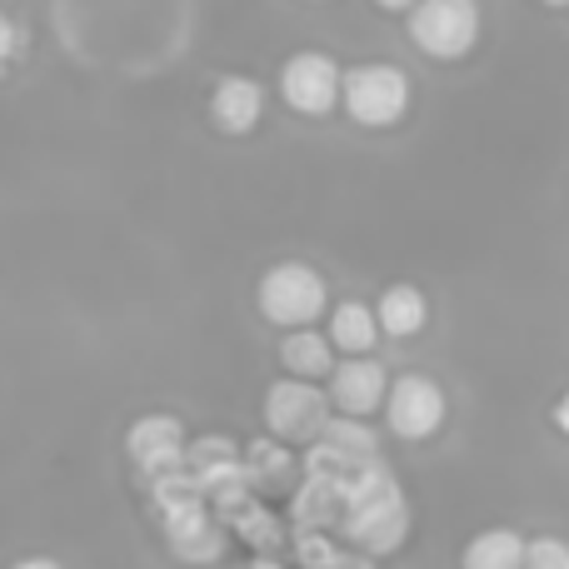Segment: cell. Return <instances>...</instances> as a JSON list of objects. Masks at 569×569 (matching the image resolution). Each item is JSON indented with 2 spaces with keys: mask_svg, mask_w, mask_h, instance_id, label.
<instances>
[{
  "mask_svg": "<svg viewBox=\"0 0 569 569\" xmlns=\"http://www.w3.org/2000/svg\"><path fill=\"white\" fill-rule=\"evenodd\" d=\"M280 365L290 370V380H315V375L335 370V345L315 330H290L280 340Z\"/></svg>",
  "mask_w": 569,
  "mask_h": 569,
  "instance_id": "cell-13",
  "label": "cell"
},
{
  "mask_svg": "<svg viewBox=\"0 0 569 569\" xmlns=\"http://www.w3.org/2000/svg\"><path fill=\"white\" fill-rule=\"evenodd\" d=\"M555 425L569 435V395H560V405H555Z\"/></svg>",
  "mask_w": 569,
  "mask_h": 569,
  "instance_id": "cell-21",
  "label": "cell"
},
{
  "mask_svg": "<svg viewBox=\"0 0 569 569\" xmlns=\"http://www.w3.org/2000/svg\"><path fill=\"white\" fill-rule=\"evenodd\" d=\"M410 40L435 60H460L480 40V6L475 0H420L410 10Z\"/></svg>",
  "mask_w": 569,
  "mask_h": 569,
  "instance_id": "cell-4",
  "label": "cell"
},
{
  "mask_svg": "<svg viewBox=\"0 0 569 569\" xmlns=\"http://www.w3.org/2000/svg\"><path fill=\"white\" fill-rule=\"evenodd\" d=\"M256 300H260V315L270 325H280V330H310L325 315L330 295H325V280L305 260H280V266H270L260 276Z\"/></svg>",
  "mask_w": 569,
  "mask_h": 569,
  "instance_id": "cell-2",
  "label": "cell"
},
{
  "mask_svg": "<svg viewBox=\"0 0 569 569\" xmlns=\"http://www.w3.org/2000/svg\"><path fill=\"white\" fill-rule=\"evenodd\" d=\"M345 490H350V485L310 480V475H305V485L295 490V505H290V515H295V525H300V535H305V530H315V535L340 530V520H345Z\"/></svg>",
  "mask_w": 569,
  "mask_h": 569,
  "instance_id": "cell-11",
  "label": "cell"
},
{
  "mask_svg": "<svg viewBox=\"0 0 569 569\" xmlns=\"http://www.w3.org/2000/svg\"><path fill=\"white\" fill-rule=\"evenodd\" d=\"M260 116H266V90H260L250 76H226L216 86V96H210V120H216L226 136L256 130Z\"/></svg>",
  "mask_w": 569,
  "mask_h": 569,
  "instance_id": "cell-10",
  "label": "cell"
},
{
  "mask_svg": "<svg viewBox=\"0 0 569 569\" xmlns=\"http://www.w3.org/2000/svg\"><path fill=\"white\" fill-rule=\"evenodd\" d=\"M545 6H569V0H545Z\"/></svg>",
  "mask_w": 569,
  "mask_h": 569,
  "instance_id": "cell-23",
  "label": "cell"
},
{
  "mask_svg": "<svg viewBox=\"0 0 569 569\" xmlns=\"http://www.w3.org/2000/svg\"><path fill=\"white\" fill-rule=\"evenodd\" d=\"M340 80L345 70L325 50H295L280 66V96L300 116H330L335 100H340Z\"/></svg>",
  "mask_w": 569,
  "mask_h": 569,
  "instance_id": "cell-6",
  "label": "cell"
},
{
  "mask_svg": "<svg viewBox=\"0 0 569 569\" xmlns=\"http://www.w3.org/2000/svg\"><path fill=\"white\" fill-rule=\"evenodd\" d=\"M236 525H240V535H246L250 545H260V550H276L280 545V530H276V520H270L260 505H246V510L236 515Z\"/></svg>",
  "mask_w": 569,
  "mask_h": 569,
  "instance_id": "cell-19",
  "label": "cell"
},
{
  "mask_svg": "<svg viewBox=\"0 0 569 569\" xmlns=\"http://www.w3.org/2000/svg\"><path fill=\"white\" fill-rule=\"evenodd\" d=\"M325 340H330L335 350H350V360L365 355L375 345V310L360 300H340L330 310V335H325Z\"/></svg>",
  "mask_w": 569,
  "mask_h": 569,
  "instance_id": "cell-14",
  "label": "cell"
},
{
  "mask_svg": "<svg viewBox=\"0 0 569 569\" xmlns=\"http://www.w3.org/2000/svg\"><path fill=\"white\" fill-rule=\"evenodd\" d=\"M266 425L276 445H320L330 425V395L315 390L310 380H276L266 395Z\"/></svg>",
  "mask_w": 569,
  "mask_h": 569,
  "instance_id": "cell-5",
  "label": "cell"
},
{
  "mask_svg": "<svg viewBox=\"0 0 569 569\" xmlns=\"http://www.w3.org/2000/svg\"><path fill=\"white\" fill-rule=\"evenodd\" d=\"M525 540L515 530H485L465 545V569H520Z\"/></svg>",
  "mask_w": 569,
  "mask_h": 569,
  "instance_id": "cell-15",
  "label": "cell"
},
{
  "mask_svg": "<svg viewBox=\"0 0 569 569\" xmlns=\"http://www.w3.org/2000/svg\"><path fill=\"white\" fill-rule=\"evenodd\" d=\"M340 106L365 130L400 126L405 110H410V80H405V70L385 66V60L380 66H355L340 80Z\"/></svg>",
  "mask_w": 569,
  "mask_h": 569,
  "instance_id": "cell-3",
  "label": "cell"
},
{
  "mask_svg": "<svg viewBox=\"0 0 569 569\" xmlns=\"http://www.w3.org/2000/svg\"><path fill=\"white\" fill-rule=\"evenodd\" d=\"M246 475H250V485H284V475H290V450L276 440H256L246 455Z\"/></svg>",
  "mask_w": 569,
  "mask_h": 569,
  "instance_id": "cell-16",
  "label": "cell"
},
{
  "mask_svg": "<svg viewBox=\"0 0 569 569\" xmlns=\"http://www.w3.org/2000/svg\"><path fill=\"white\" fill-rule=\"evenodd\" d=\"M390 395V375H385L380 360L370 355H355V360L335 365V380H330V400L345 410V420H360V415H375Z\"/></svg>",
  "mask_w": 569,
  "mask_h": 569,
  "instance_id": "cell-9",
  "label": "cell"
},
{
  "mask_svg": "<svg viewBox=\"0 0 569 569\" xmlns=\"http://www.w3.org/2000/svg\"><path fill=\"white\" fill-rule=\"evenodd\" d=\"M385 420L400 440H430L445 425V390L430 375H400V380H390V395H385Z\"/></svg>",
  "mask_w": 569,
  "mask_h": 569,
  "instance_id": "cell-7",
  "label": "cell"
},
{
  "mask_svg": "<svg viewBox=\"0 0 569 569\" xmlns=\"http://www.w3.org/2000/svg\"><path fill=\"white\" fill-rule=\"evenodd\" d=\"M295 555H300V565H305V569H335V560H340L345 550H335L330 535L305 530V535H295Z\"/></svg>",
  "mask_w": 569,
  "mask_h": 569,
  "instance_id": "cell-17",
  "label": "cell"
},
{
  "mask_svg": "<svg viewBox=\"0 0 569 569\" xmlns=\"http://www.w3.org/2000/svg\"><path fill=\"white\" fill-rule=\"evenodd\" d=\"M520 569H569V545L555 540V535L525 540V565Z\"/></svg>",
  "mask_w": 569,
  "mask_h": 569,
  "instance_id": "cell-18",
  "label": "cell"
},
{
  "mask_svg": "<svg viewBox=\"0 0 569 569\" xmlns=\"http://www.w3.org/2000/svg\"><path fill=\"white\" fill-rule=\"evenodd\" d=\"M340 535L355 545L360 555L380 560V555H395L410 535V505H405V490L385 465L365 470L360 480L345 490V520Z\"/></svg>",
  "mask_w": 569,
  "mask_h": 569,
  "instance_id": "cell-1",
  "label": "cell"
},
{
  "mask_svg": "<svg viewBox=\"0 0 569 569\" xmlns=\"http://www.w3.org/2000/svg\"><path fill=\"white\" fill-rule=\"evenodd\" d=\"M10 569H60L56 560H46V555H30V560H16Z\"/></svg>",
  "mask_w": 569,
  "mask_h": 569,
  "instance_id": "cell-20",
  "label": "cell"
},
{
  "mask_svg": "<svg viewBox=\"0 0 569 569\" xmlns=\"http://www.w3.org/2000/svg\"><path fill=\"white\" fill-rule=\"evenodd\" d=\"M425 320H430V305H425V295L415 290V284H390V290L380 295V305H375V325H380L385 335H395V340L420 335Z\"/></svg>",
  "mask_w": 569,
  "mask_h": 569,
  "instance_id": "cell-12",
  "label": "cell"
},
{
  "mask_svg": "<svg viewBox=\"0 0 569 569\" xmlns=\"http://www.w3.org/2000/svg\"><path fill=\"white\" fill-rule=\"evenodd\" d=\"M375 6H385V10H415L420 0H375Z\"/></svg>",
  "mask_w": 569,
  "mask_h": 569,
  "instance_id": "cell-22",
  "label": "cell"
},
{
  "mask_svg": "<svg viewBox=\"0 0 569 569\" xmlns=\"http://www.w3.org/2000/svg\"><path fill=\"white\" fill-rule=\"evenodd\" d=\"M126 450L150 480H166V475L186 470V425L176 415H140L130 425Z\"/></svg>",
  "mask_w": 569,
  "mask_h": 569,
  "instance_id": "cell-8",
  "label": "cell"
}]
</instances>
